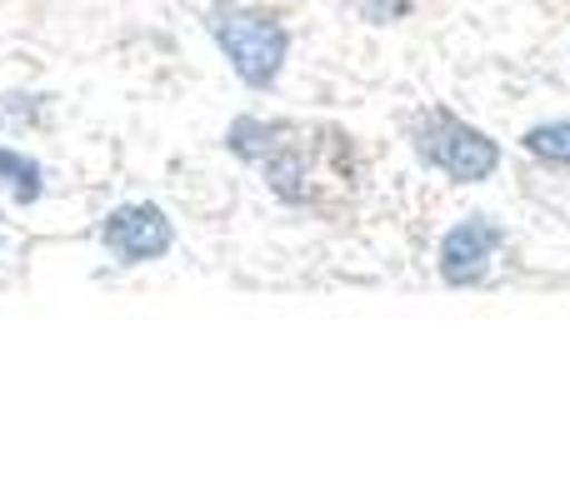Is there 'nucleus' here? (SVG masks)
Wrapping results in <instances>:
<instances>
[{
    "label": "nucleus",
    "instance_id": "nucleus-5",
    "mask_svg": "<svg viewBox=\"0 0 570 499\" xmlns=\"http://www.w3.org/2000/svg\"><path fill=\"white\" fill-rule=\"evenodd\" d=\"M281 146H285V126H281V120L240 116V120H230V130H226V150L236 160H261V166H266Z\"/></svg>",
    "mask_w": 570,
    "mask_h": 499
},
{
    "label": "nucleus",
    "instance_id": "nucleus-11",
    "mask_svg": "<svg viewBox=\"0 0 570 499\" xmlns=\"http://www.w3.org/2000/svg\"><path fill=\"white\" fill-rule=\"evenodd\" d=\"M216 6H230V0H216Z\"/></svg>",
    "mask_w": 570,
    "mask_h": 499
},
{
    "label": "nucleus",
    "instance_id": "nucleus-8",
    "mask_svg": "<svg viewBox=\"0 0 570 499\" xmlns=\"http://www.w3.org/2000/svg\"><path fill=\"white\" fill-rule=\"evenodd\" d=\"M266 180H271V190H276L281 200H305V166H301V156H295L291 146H281L276 156L266 160Z\"/></svg>",
    "mask_w": 570,
    "mask_h": 499
},
{
    "label": "nucleus",
    "instance_id": "nucleus-2",
    "mask_svg": "<svg viewBox=\"0 0 570 499\" xmlns=\"http://www.w3.org/2000/svg\"><path fill=\"white\" fill-rule=\"evenodd\" d=\"M411 146L425 166L451 176L455 186H481V180H491L501 170V146L485 130L455 120L451 110H425L411 126Z\"/></svg>",
    "mask_w": 570,
    "mask_h": 499
},
{
    "label": "nucleus",
    "instance_id": "nucleus-10",
    "mask_svg": "<svg viewBox=\"0 0 570 499\" xmlns=\"http://www.w3.org/2000/svg\"><path fill=\"white\" fill-rule=\"evenodd\" d=\"M405 10H411L405 0H365L361 16L371 20V26H391V20H401V16H405Z\"/></svg>",
    "mask_w": 570,
    "mask_h": 499
},
{
    "label": "nucleus",
    "instance_id": "nucleus-1",
    "mask_svg": "<svg viewBox=\"0 0 570 499\" xmlns=\"http://www.w3.org/2000/svg\"><path fill=\"white\" fill-rule=\"evenodd\" d=\"M210 40L250 90H271L281 80L285 60H291V30H285L276 10H216L210 16Z\"/></svg>",
    "mask_w": 570,
    "mask_h": 499
},
{
    "label": "nucleus",
    "instance_id": "nucleus-7",
    "mask_svg": "<svg viewBox=\"0 0 570 499\" xmlns=\"http://www.w3.org/2000/svg\"><path fill=\"white\" fill-rule=\"evenodd\" d=\"M525 150L546 166H570V120H546L525 130Z\"/></svg>",
    "mask_w": 570,
    "mask_h": 499
},
{
    "label": "nucleus",
    "instance_id": "nucleus-9",
    "mask_svg": "<svg viewBox=\"0 0 570 499\" xmlns=\"http://www.w3.org/2000/svg\"><path fill=\"white\" fill-rule=\"evenodd\" d=\"M46 96H0V126H26L40 116Z\"/></svg>",
    "mask_w": 570,
    "mask_h": 499
},
{
    "label": "nucleus",
    "instance_id": "nucleus-4",
    "mask_svg": "<svg viewBox=\"0 0 570 499\" xmlns=\"http://www.w3.org/2000/svg\"><path fill=\"white\" fill-rule=\"evenodd\" d=\"M501 240H505V230L495 226L491 216L455 220L441 236V246H435V270H441V280L455 285V290L481 285L485 275H491V260H495V250H501Z\"/></svg>",
    "mask_w": 570,
    "mask_h": 499
},
{
    "label": "nucleus",
    "instance_id": "nucleus-6",
    "mask_svg": "<svg viewBox=\"0 0 570 499\" xmlns=\"http://www.w3.org/2000/svg\"><path fill=\"white\" fill-rule=\"evenodd\" d=\"M0 190H6L16 206H36V200L46 196V170H40V160L16 146H0Z\"/></svg>",
    "mask_w": 570,
    "mask_h": 499
},
{
    "label": "nucleus",
    "instance_id": "nucleus-3",
    "mask_svg": "<svg viewBox=\"0 0 570 499\" xmlns=\"http://www.w3.org/2000/svg\"><path fill=\"white\" fill-rule=\"evenodd\" d=\"M100 246L116 255L120 265H150L170 255L176 226H170V216L156 200H126V206H116L100 220Z\"/></svg>",
    "mask_w": 570,
    "mask_h": 499
}]
</instances>
